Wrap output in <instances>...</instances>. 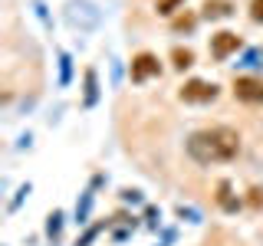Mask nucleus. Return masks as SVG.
Segmentation results:
<instances>
[{"label":"nucleus","mask_w":263,"mask_h":246,"mask_svg":"<svg viewBox=\"0 0 263 246\" xmlns=\"http://www.w3.org/2000/svg\"><path fill=\"white\" fill-rule=\"evenodd\" d=\"M240 151V135L227 125H214V128H201L187 138V154L197 164H224L234 161Z\"/></svg>","instance_id":"f257e3e1"},{"label":"nucleus","mask_w":263,"mask_h":246,"mask_svg":"<svg viewBox=\"0 0 263 246\" xmlns=\"http://www.w3.org/2000/svg\"><path fill=\"white\" fill-rule=\"evenodd\" d=\"M181 102H214L217 98V86L214 82H204V79H191L181 86Z\"/></svg>","instance_id":"f03ea898"},{"label":"nucleus","mask_w":263,"mask_h":246,"mask_svg":"<svg viewBox=\"0 0 263 246\" xmlns=\"http://www.w3.org/2000/svg\"><path fill=\"white\" fill-rule=\"evenodd\" d=\"M234 95L247 105H260L263 102V79H253V76L234 79Z\"/></svg>","instance_id":"7ed1b4c3"},{"label":"nucleus","mask_w":263,"mask_h":246,"mask_svg":"<svg viewBox=\"0 0 263 246\" xmlns=\"http://www.w3.org/2000/svg\"><path fill=\"white\" fill-rule=\"evenodd\" d=\"M132 82H145V79H152V76H158L161 72V63H158V56L155 53H138L135 59H132Z\"/></svg>","instance_id":"20e7f679"},{"label":"nucleus","mask_w":263,"mask_h":246,"mask_svg":"<svg viewBox=\"0 0 263 246\" xmlns=\"http://www.w3.org/2000/svg\"><path fill=\"white\" fill-rule=\"evenodd\" d=\"M237 49H240V36H237V33L220 30V33H214V36H211V53H214V59H227V56L237 53Z\"/></svg>","instance_id":"39448f33"},{"label":"nucleus","mask_w":263,"mask_h":246,"mask_svg":"<svg viewBox=\"0 0 263 246\" xmlns=\"http://www.w3.org/2000/svg\"><path fill=\"white\" fill-rule=\"evenodd\" d=\"M234 13V4L230 0H208L204 4V16L208 20H220V16H230Z\"/></svg>","instance_id":"423d86ee"},{"label":"nucleus","mask_w":263,"mask_h":246,"mask_svg":"<svg viewBox=\"0 0 263 246\" xmlns=\"http://www.w3.org/2000/svg\"><path fill=\"white\" fill-rule=\"evenodd\" d=\"M171 59H175V69H187V66H194V53L191 49H175V53H171Z\"/></svg>","instance_id":"0eeeda50"},{"label":"nucleus","mask_w":263,"mask_h":246,"mask_svg":"<svg viewBox=\"0 0 263 246\" xmlns=\"http://www.w3.org/2000/svg\"><path fill=\"white\" fill-rule=\"evenodd\" d=\"M178 4H184V0H158V13H161V16H171Z\"/></svg>","instance_id":"6e6552de"},{"label":"nucleus","mask_w":263,"mask_h":246,"mask_svg":"<svg viewBox=\"0 0 263 246\" xmlns=\"http://www.w3.org/2000/svg\"><path fill=\"white\" fill-rule=\"evenodd\" d=\"M250 16L257 23H263V0H250Z\"/></svg>","instance_id":"1a4fd4ad"},{"label":"nucleus","mask_w":263,"mask_h":246,"mask_svg":"<svg viewBox=\"0 0 263 246\" xmlns=\"http://www.w3.org/2000/svg\"><path fill=\"white\" fill-rule=\"evenodd\" d=\"M194 27V16H178L175 20V30H191Z\"/></svg>","instance_id":"9d476101"},{"label":"nucleus","mask_w":263,"mask_h":246,"mask_svg":"<svg viewBox=\"0 0 263 246\" xmlns=\"http://www.w3.org/2000/svg\"><path fill=\"white\" fill-rule=\"evenodd\" d=\"M260 203H263V191L253 187V191H250V207H260Z\"/></svg>","instance_id":"9b49d317"}]
</instances>
